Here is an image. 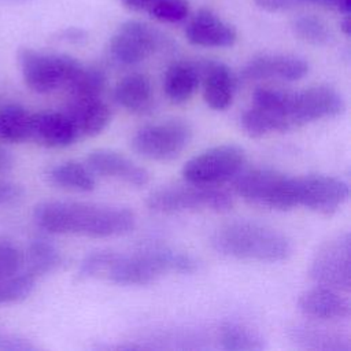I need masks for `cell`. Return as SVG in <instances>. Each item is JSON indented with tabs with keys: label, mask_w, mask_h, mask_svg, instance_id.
<instances>
[{
	"label": "cell",
	"mask_w": 351,
	"mask_h": 351,
	"mask_svg": "<svg viewBox=\"0 0 351 351\" xmlns=\"http://www.w3.org/2000/svg\"><path fill=\"white\" fill-rule=\"evenodd\" d=\"M33 218L38 228L49 233L89 237L122 236L136 223L133 211L126 207L59 200L37 204Z\"/></svg>",
	"instance_id": "obj_1"
},
{
	"label": "cell",
	"mask_w": 351,
	"mask_h": 351,
	"mask_svg": "<svg viewBox=\"0 0 351 351\" xmlns=\"http://www.w3.org/2000/svg\"><path fill=\"white\" fill-rule=\"evenodd\" d=\"M210 243L221 255L259 262H281L292 252L291 241L284 233L252 221H233L219 226Z\"/></svg>",
	"instance_id": "obj_2"
},
{
	"label": "cell",
	"mask_w": 351,
	"mask_h": 351,
	"mask_svg": "<svg viewBox=\"0 0 351 351\" xmlns=\"http://www.w3.org/2000/svg\"><path fill=\"white\" fill-rule=\"evenodd\" d=\"M197 266L196 259L188 254L152 245L132 254L114 252L106 277L119 285H145L165 273H192Z\"/></svg>",
	"instance_id": "obj_3"
},
{
	"label": "cell",
	"mask_w": 351,
	"mask_h": 351,
	"mask_svg": "<svg viewBox=\"0 0 351 351\" xmlns=\"http://www.w3.org/2000/svg\"><path fill=\"white\" fill-rule=\"evenodd\" d=\"M234 191L243 199L273 210L298 207L296 177L270 167L240 171L234 178Z\"/></svg>",
	"instance_id": "obj_4"
},
{
	"label": "cell",
	"mask_w": 351,
	"mask_h": 351,
	"mask_svg": "<svg viewBox=\"0 0 351 351\" xmlns=\"http://www.w3.org/2000/svg\"><path fill=\"white\" fill-rule=\"evenodd\" d=\"M21 71L26 85L37 93H49L70 84L82 64L66 53L41 52L21 48L18 52Z\"/></svg>",
	"instance_id": "obj_5"
},
{
	"label": "cell",
	"mask_w": 351,
	"mask_h": 351,
	"mask_svg": "<svg viewBox=\"0 0 351 351\" xmlns=\"http://www.w3.org/2000/svg\"><path fill=\"white\" fill-rule=\"evenodd\" d=\"M341 95L332 86L317 85L298 92H282L280 114L289 129L308 122L333 118L344 111Z\"/></svg>",
	"instance_id": "obj_6"
},
{
	"label": "cell",
	"mask_w": 351,
	"mask_h": 351,
	"mask_svg": "<svg viewBox=\"0 0 351 351\" xmlns=\"http://www.w3.org/2000/svg\"><path fill=\"white\" fill-rule=\"evenodd\" d=\"M147 204L158 213H181L189 210H211L228 211L232 208V197L213 185H199L188 182V185H171L154 191Z\"/></svg>",
	"instance_id": "obj_7"
},
{
	"label": "cell",
	"mask_w": 351,
	"mask_h": 351,
	"mask_svg": "<svg viewBox=\"0 0 351 351\" xmlns=\"http://www.w3.org/2000/svg\"><path fill=\"white\" fill-rule=\"evenodd\" d=\"M244 149L234 144L208 148L191 158L182 167L186 182L199 185H218L233 180L244 167Z\"/></svg>",
	"instance_id": "obj_8"
},
{
	"label": "cell",
	"mask_w": 351,
	"mask_h": 351,
	"mask_svg": "<svg viewBox=\"0 0 351 351\" xmlns=\"http://www.w3.org/2000/svg\"><path fill=\"white\" fill-rule=\"evenodd\" d=\"M192 130L181 119H169L141 128L132 138L133 149L152 160L177 158L189 144Z\"/></svg>",
	"instance_id": "obj_9"
},
{
	"label": "cell",
	"mask_w": 351,
	"mask_h": 351,
	"mask_svg": "<svg viewBox=\"0 0 351 351\" xmlns=\"http://www.w3.org/2000/svg\"><path fill=\"white\" fill-rule=\"evenodd\" d=\"M350 234L341 233L326 241L315 254L310 277L322 287L336 291H350L351 287V245Z\"/></svg>",
	"instance_id": "obj_10"
},
{
	"label": "cell",
	"mask_w": 351,
	"mask_h": 351,
	"mask_svg": "<svg viewBox=\"0 0 351 351\" xmlns=\"http://www.w3.org/2000/svg\"><path fill=\"white\" fill-rule=\"evenodd\" d=\"M163 37L152 26L141 21L123 22L110 40L111 56L122 64H136L156 52Z\"/></svg>",
	"instance_id": "obj_11"
},
{
	"label": "cell",
	"mask_w": 351,
	"mask_h": 351,
	"mask_svg": "<svg viewBox=\"0 0 351 351\" xmlns=\"http://www.w3.org/2000/svg\"><path fill=\"white\" fill-rule=\"evenodd\" d=\"M350 188L343 180L326 174L296 177L298 206L308 210L332 214L348 199Z\"/></svg>",
	"instance_id": "obj_12"
},
{
	"label": "cell",
	"mask_w": 351,
	"mask_h": 351,
	"mask_svg": "<svg viewBox=\"0 0 351 351\" xmlns=\"http://www.w3.org/2000/svg\"><path fill=\"white\" fill-rule=\"evenodd\" d=\"M185 36L191 44L206 48H228L237 38L234 27L208 8H200L191 18Z\"/></svg>",
	"instance_id": "obj_13"
},
{
	"label": "cell",
	"mask_w": 351,
	"mask_h": 351,
	"mask_svg": "<svg viewBox=\"0 0 351 351\" xmlns=\"http://www.w3.org/2000/svg\"><path fill=\"white\" fill-rule=\"evenodd\" d=\"M308 73V63L293 55H259L252 58L243 69L245 80L276 78L282 81H298Z\"/></svg>",
	"instance_id": "obj_14"
},
{
	"label": "cell",
	"mask_w": 351,
	"mask_h": 351,
	"mask_svg": "<svg viewBox=\"0 0 351 351\" xmlns=\"http://www.w3.org/2000/svg\"><path fill=\"white\" fill-rule=\"evenodd\" d=\"M199 73L207 106L213 110L228 108L236 89V77L230 67L219 60H206L199 64Z\"/></svg>",
	"instance_id": "obj_15"
},
{
	"label": "cell",
	"mask_w": 351,
	"mask_h": 351,
	"mask_svg": "<svg viewBox=\"0 0 351 351\" xmlns=\"http://www.w3.org/2000/svg\"><path fill=\"white\" fill-rule=\"evenodd\" d=\"M86 167L97 176L122 180L130 185L143 186L149 176L144 167L137 166L129 158L110 149H96L86 158Z\"/></svg>",
	"instance_id": "obj_16"
},
{
	"label": "cell",
	"mask_w": 351,
	"mask_h": 351,
	"mask_svg": "<svg viewBox=\"0 0 351 351\" xmlns=\"http://www.w3.org/2000/svg\"><path fill=\"white\" fill-rule=\"evenodd\" d=\"M64 114L70 119L77 138L99 134L107 128L111 118L110 107L100 99V96L71 97Z\"/></svg>",
	"instance_id": "obj_17"
},
{
	"label": "cell",
	"mask_w": 351,
	"mask_h": 351,
	"mask_svg": "<svg viewBox=\"0 0 351 351\" xmlns=\"http://www.w3.org/2000/svg\"><path fill=\"white\" fill-rule=\"evenodd\" d=\"M29 140L48 148H63L73 144L77 134L64 112L43 111L32 114Z\"/></svg>",
	"instance_id": "obj_18"
},
{
	"label": "cell",
	"mask_w": 351,
	"mask_h": 351,
	"mask_svg": "<svg viewBox=\"0 0 351 351\" xmlns=\"http://www.w3.org/2000/svg\"><path fill=\"white\" fill-rule=\"evenodd\" d=\"M298 308L304 315L318 319H346L351 314L348 299L336 289L322 285L304 291L298 299Z\"/></svg>",
	"instance_id": "obj_19"
},
{
	"label": "cell",
	"mask_w": 351,
	"mask_h": 351,
	"mask_svg": "<svg viewBox=\"0 0 351 351\" xmlns=\"http://www.w3.org/2000/svg\"><path fill=\"white\" fill-rule=\"evenodd\" d=\"M288 337L298 347L317 351H350L346 337L310 324H295L288 329Z\"/></svg>",
	"instance_id": "obj_20"
},
{
	"label": "cell",
	"mask_w": 351,
	"mask_h": 351,
	"mask_svg": "<svg viewBox=\"0 0 351 351\" xmlns=\"http://www.w3.org/2000/svg\"><path fill=\"white\" fill-rule=\"evenodd\" d=\"M199 82V66L191 62L178 60L167 67L163 78V89L171 101L182 103L193 96Z\"/></svg>",
	"instance_id": "obj_21"
},
{
	"label": "cell",
	"mask_w": 351,
	"mask_h": 351,
	"mask_svg": "<svg viewBox=\"0 0 351 351\" xmlns=\"http://www.w3.org/2000/svg\"><path fill=\"white\" fill-rule=\"evenodd\" d=\"M114 100L129 111H144L152 100L149 78L140 73L123 77L114 89Z\"/></svg>",
	"instance_id": "obj_22"
},
{
	"label": "cell",
	"mask_w": 351,
	"mask_h": 351,
	"mask_svg": "<svg viewBox=\"0 0 351 351\" xmlns=\"http://www.w3.org/2000/svg\"><path fill=\"white\" fill-rule=\"evenodd\" d=\"M62 262V255L56 245L47 239H34L23 255L26 273L34 278L53 271Z\"/></svg>",
	"instance_id": "obj_23"
},
{
	"label": "cell",
	"mask_w": 351,
	"mask_h": 351,
	"mask_svg": "<svg viewBox=\"0 0 351 351\" xmlns=\"http://www.w3.org/2000/svg\"><path fill=\"white\" fill-rule=\"evenodd\" d=\"M48 178L52 184L78 192H88L95 188L93 173L77 162H63L48 170Z\"/></svg>",
	"instance_id": "obj_24"
},
{
	"label": "cell",
	"mask_w": 351,
	"mask_h": 351,
	"mask_svg": "<svg viewBox=\"0 0 351 351\" xmlns=\"http://www.w3.org/2000/svg\"><path fill=\"white\" fill-rule=\"evenodd\" d=\"M32 114L18 104L0 107V141L21 143L30 137Z\"/></svg>",
	"instance_id": "obj_25"
},
{
	"label": "cell",
	"mask_w": 351,
	"mask_h": 351,
	"mask_svg": "<svg viewBox=\"0 0 351 351\" xmlns=\"http://www.w3.org/2000/svg\"><path fill=\"white\" fill-rule=\"evenodd\" d=\"M219 343L225 350L232 351H258L266 347L265 339L258 332L239 322L222 324Z\"/></svg>",
	"instance_id": "obj_26"
},
{
	"label": "cell",
	"mask_w": 351,
	"mask_h": 351,
	"mask_svg": "<svg viewBox=\"0 0 351 351\" xmlns=\"http://www.w3.org/2000/svg\"><path fill=\"white\" fill-rule=\"evenodd\" d=\"M241 126L251 137H261L270 132H288L287 123L274 112L254 106L241 115Z\"/></svg>",
	"instance_id": "obj_27"
},
{
	"label": "cell",
	"mask_w": 351,
	"mask_h": 351,
	"mask_svg": "<svg viewBox=\"0 0 351 351\" xmlns=\"http://www.w3.org/2000/svg\"><path fill=\"white\" fill-rule=\"evenodd\" d=\"M106 85V75L96 67H81L67 85L71 97H96L100 96Z\"/></svg>",
	"instance_id": "obj_28"
},
{
	"label": "cell",
	"mask_w": 351,
	"mask_h": 351,
	"mask_svg": "<svg viewBox=\"0 0 351 351\" xmlns=\"http://www.w3.org/2000/svg\"><path fill=\"white\" fill-rule=\"evenodd\" d=\"M293 33L306 43L324 45L330 40V32L325 22L315 15H299L292 23Z\"/></svg>",
	"instance_id": "obj_29"
},
{
	"label": "cell",
	"mask_w": 351,
	"mask_h": 351,
	"mask_svg": "<svg viewBox=\"0 0 351 351\" xmlns=\"http://www.w3.org/2000/svg\"><path fill=\"white\" fill-rule=\"evenodd\" d=\"M36 278L29 273H16L11 277L0 278V304L15 303L26 299L34 289Z\"/></svg>",
	"instance_id": "obj_30"
},
{
	"label": "cell",
	"mask_w": 351,
	"mask_h": 351,
	"mask_svg": "<svg viewBox=\"0 0 351 351\" xmlns=\"http://www.w3.org/2000/svg\"><path fill=\"white\" fill-rule=\"evenodd\" d=\"M147 12L159 22L178 23L186 19L189 7L186 0H159Z\"/></svg>",
	"instance_id": "obj_31"
},
{
	"label": "cell",
	"mask_w": 351,
	"mask_h": 351,
	"mask_svg": "<svg viewBox=\"0 0 351 351\" xmlns=\"http://www.w3.org/2000/svg\"><path fill=\"white\" fill-rule=\"evenodd\" d=\"M23 267V254L12 243L0 241V278L11 277Z\"/></svg>",
	"instance_id": "obj_32"
},
{
	"label": "cell",
	"mask_w": 351,
	"mask_h": 351,
	"mask_svg": "<svg viewBox=\"0 0 351 351\" xmlns=\"http://www.w3.org/2000/svg\"><path fill=\"white\" fill-rule=\"evenodd\" d=\"M114 256L112 251H96L86 255L78 269L81 278H90L100 274H106V270Z\"/></svg>",
	"instance_id": "obj_33"
},
{
	"label": "cell",
	"mask_w": 351,
	"mask_h": 351,
	"mask_svg": "<svg viewBox=\"0 0 351 351\" xmlns=\"http://www.w3.org/2000/svg\"><path fill=\"white\" fill-rule=\"evenodd\" d=\"M36 346H33L29 340L16 336L14 333L5 332L0 328V351H33Z\"/></svg>",
	"instance_id": "obj_34"
},
{
	"label": "cell",
	"mask_w": 351,
	"mask_h": 351,
	"mask_svg": "<svg viewBox=\"0 0 351 351\" xmlns=\"http://www.w3.org/2000/svg\"><path fill=\"white\" fill-rule=\"evenodd\" d=\"M254 3L265 11L277 12V11H288L300 4H304V0H254Z\"/></svg>",
	"instance_id": "obj_35"
},
{
	"label": "cell",
	"mask_w": 351,
	"mask_h": 351,
	"mask_svg": "<svg viewBox=\"0 0 351 351\" xmlns=\"http://www.w3.org/2000/svg\"><path fill=\"white\" fill-rule=\"evenodd\" d=\"M23 193V189L21 185L11 182V181H3L0 180V206L8 204L16 199H19Z\"/></svg>",
	"instance_id": "obj_36"
},
{
	"label": "cell",
	"mask_w": 351,
	"mask_h": 351,
	"mask_svg": "<svg viewBox=\"0 0 351 351\" xmlns=\"http://www.w3.org/2000/svg\"><path fill=\"white\" fill-rule=\"evenodd\" d=\"M158 1L159 0H122L126 8L132 11H145V12Z\"/></svg>",
	"instance_id": "obj_37"
},
{
	"label": "cell",
	"mask_w": 351,
	"mask_h": 351,
	"mask_svg": "<svg viewBox=\"0 0 351 351\" xmlns=\"http://www.w3.org/2000/svg\"><path fill=\"white\" fill-rule=\"evenodd\" d=\"M63 37L67 38V40L77 41V40H80L81 37H84V32L77 30V29H69V30H64V32H63Z\"/></svg>",
	"instance_id": "obj_38"
},
{
	"label": "cell",
	"mask_w": 351,
	"mask_h": 351,
	"mask_svg": "<svg viewBox=\"0 0 351 351\" xmlns=\"http://www.w3.org/2000/svg\"><path fill=\"white\" fill-rule=\"evenodd\" d=\"M341 29H343V32L348 36L350 34V18H348V15H344V19H343V22H341Z\"/></svg>",
	"instance_id": "obj_39"
},
{
	"label": "cell",
	"mask_w": 351,
	"mask_h": 351,
	"mask_svg": "<svg viewBox=\"0 0 351 351\" xmlns=\"http://www.w3.org/2000/svg\"><path fill=\"white\" fill-rule=\"evenodd\" d=\"M0 1H16V0H0Z\"/></svg>",
	"instance_id": "obj_40"
}]
</instances>
